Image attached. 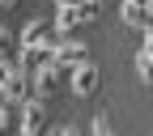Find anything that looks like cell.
I'll list each match as a JSON object with an SVG mask.
<instances>
[{"mask_svg":"<svg viewBox=\"0 0 153 136\" xmlns=\"http://www.w3.org/2000/svg\"><path fill=\"white\" fill-rule=\"evenodd\" d=\"M51 17H30V22L22 26V34H17V51L22 47H34V43H43V38H51Z\"/></svg>","mask_w":153,"mask_h":136,"instance_id":"obj_7","label":"cell"},{"mask_svg":"<svg viewBox=\"0 0 153 136\" xmlns=\"http://www.w3.org/2000/svg\"><path fill=\"white\" fill-rule=\"evenodd\" d=\"M98 17V0H76V4H60L55 9V34H72V30H81L85 22H94Z\"/></svg>","mask_w":153,"mask_h":136,"instance_id":"obj_1","label":"cell"},{"mask_svg":"<svg viewBox=\"0 0 153 136\" xmlns=\"http://www.w3.org/2000/svg\"><path fill=\"white\" fill-rule=\"evenodd\" d=\"M145 26H153V0L145 4Z\"/></svg>","mask_w":153,"mask_h":136,"instance_id":"obj_13","label":"cell"},{"mask_svg":"<svg viewBox=\"0 0 153 136\" xmlns=\"http://www.w3.org/2000/svg\"><path fill=\"white\" fill-rule=\"evenodd\" d=\"M9 128V102H0V132Z\"/></svg>","mask_w":153,"mask_h":136,"instance_id":"obj_11","label":"cell"},{"mask_svg":"<svg viewBox=\"0 0 153 136\" xmlns=\"http://www.w3.org/2000/svg\"><path fill=\"white\" fill-rule=\"evenodd\" d=\"M89 136H111V119H106V115H94V123H89Z\"/></svg>","mask_w":153,"mask_h":136,"instance_id":"obj_10","label":"cell"},{"mask_svg":"<svg viewBox=\"0 0 153 136\" xmlns=\"http://www.w3.org/2000/svg\"><path fill=\"white\" fill-rule=\"evenodd\" d=\"M26 98V68H17L13 55H0V102H22Z\"/></svg>","mask_w":153,"mask_h":136,"instance_id":"obj_3","label":"cell"},{"mask_svg":"<svg viewBox=\"0 0 153 136\" xmlns=\"http://www.w3.org/2000/svg\"><path fill=\"white\" fill-rule=\"evenodd\" d=\"M17 106H22V111H17V128H22V136H43V128H47V98L26 94Z\"/></svg>","mask_w":153,"mask_h":136,"instance_id":"obj_2","label":"cell"},{"mask_svg":"<svg viewBox=\"0 0 153 136\" xmlns=\"http://www.w3.org/2000/svg\"><path fill=\"white\" fill-rule=\"evenodd\" d=\"M30 77H34V94H38V98H51V94L60 89V64H55V60L38 64Z\"/></svg>","mask_w":153,"mask_h":136,"instance_id":"obj_5","label":"cell"},{"mask_svg":"<svg viewBox=\"0 0 153 136\" xmlns=\"http://www.w3.org/2000/svg\"><path fill=\"white\" fill-rule=\"evenodd\" d=\"M85 43H81V38H55V51H51V60L55 64H60V68H72L76 60H85Z\"/></svg>","mask_w":153,"mask_h":136,"instance_id":"obj_6","label":"cell"},{"mask_svg":"<svg viewBox=\"0 0 153 136\" xmlns=\"http://www.w3.org/2000/svg\"><path fill=\"white\" fill-rule=\"evenodd\" d=\"M145 4H149V0H123V4H119V17H123L128 26H145Z\"/></svg>","mask_w":153,"mask_h":136,"instance_id":"obj_8","label":"cell"},{"mask_svg":"<svg viewBox=\"0 0 153 136\" xmlns=\"http://www.w3.org/2000/svg\"><path fill=\"white\" fill-rule=\"evenodd\" d=\"M136 68H140V81H145V85H153V55H149V51H140V55H136Z\"/></svg>","mask_w":153,"mask_h":136,"instance_id":"obj_9","label":"cell"},{"mask_svg":"<svg viewBox=\"0 0 153 136\" xmlns=\"http://www.w3.org/2000/svg\"><path fill=\"white\" fill-rule=\"evenodd\" d=\"M60 4H76V0H55V9H60Z\"/></svg>","mask_w":153,"mask_h":136,"instance_id":"obj_15","label":"cell"},{"mask_svg":"<svg viewBox=\"0 0 153 136\" xmlns=\"http://www.w3.org/2000/svg\"><path fill=\"white\" fill-rule=\"evenodd\" d=\"M60 136H85V132L76 128V123H68V128H60Z\"/></svg>","mask_w":153,"mask_h":136,"instance_id":"obj_12","label":"cell"},{"mask_svg":"<svg viewBox=\"0 0 153 136\" xmlns=\"http://www.w3.org/2000/svg\"><path fill=\"white\" fill-rule=\"evenodd\" d=\"M68 85H72V94H76V98H89V94L102 85V72H98V64H94L89 55H85V60H76V64L68 68Z\"/></svg>","mask_w":153,"mask_h":136,"instance_id":"obj_4","label":"cell"},{"mask_svg":"<svg viewBox=\"0 0 153 136\" xmlns=\"http://www.w3.org/2000/svg\"><path fill=\"white\" fill-rule=\"evenodd\" d=\"M13 4H17V0H0V9H13Z\"/></svg>","mask_w":153,"mask_h":136,"instance_id":"obj_14","label":"cell"}]
</instances>
